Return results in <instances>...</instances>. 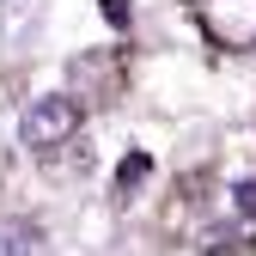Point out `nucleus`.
I'll return each instance as SVG.
<instances>
[{
  "instance_id": "423d86ee",
  "label": "nucleus",
  "mask_w": 256,
  "mask_h": 256,
  "mask_svg": "<svg viewBox=\"0 0 256 256\" xmlns=\"http://www.w3.org/2000/svg\"><path fill=\"white\" fill-rule=\"evenodd\" d=\"M98 12H104V18H110L116 30H122V24H134V0H104Z\"/></svg>"
},
{
  "instance_id": "f03ea898",
  "label": "nucleus",
  "mask_w": 256,
  "mask_h": 256,
  "mask_svg": "<svg viewBox=\"0 0 256 256\" xmlns=\"http://www.w3.org/2000/svg\"><path fill=\"white\" fill-rule=\"evenodd\" d=\"M196 18L208 30V43L256 49V0H196Z\"/></svg>"
},
{
  "instance_id": "7ed1b4c3",
  "label": "nucleus",
  "mask_w": 256,
  "mask_h": 256,
  "mask_svg": "<svg viewBox=\"0 0 256 256\" xmlns=\"http://www.w3.org/2000/svg\"><path fill=\"white\" fill-rule=\"evenodd\" d=\"M43 250H49V238L37 220H18V214L0 220V256H43Z\"/></svg>"
},
{
  "instance_id": "f257e3e1",
  "label": "nucleus",
  "mask_w": 256,
  "mask_h": 256,
  "mask_svg": "<svg viewBox=\"0 0 256 256\" xmlns=\"http://www.w3.org/2000/svg\"><path fill=\"white\" fill-rule=\"evenodd\" d=\"M80 122H86V110H80L74 92H43V98H30L24 116H18V140L30 152H55V146H68L80 134Z\"/></svg>"
},
{
  "instance_id": "20e7f679",
  "label": "nucleus",
  "mask_w": 256,
  "mask_h": 256,
  "mask_svg": "<svg viewBox=\"0 0 256 256\" xmlns=\"http://www.w3.org/2000/svg\"><path fill=\"white\" fill-rule=\"evenodd\" d=\"M146 171H152V158H146V152H128L122 165H116V189H122V196H128V189H140Z\"/></svg>"
},
{
  "instance_id": "39448f33",
  "label": "nucleus",
  "mask_w": 256,
  "mask_h": 256,
  "mask_svg": "<svg viewBox=\"0 0 256 256\" xmlns=\"http://www.w3.org/2000/svg\"><path fill=\"white\" fill-rule=\"evenodd\" d=\"M226 208H232V214H238V220H256V183H250V177H244V183H232V189H226Z\"/></svg>"
}]
</instances>
